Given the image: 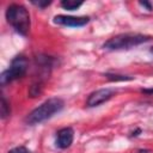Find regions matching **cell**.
<instances>
[{
	"label": "cell",
	"instance_id": "obj_10",
	"mask_svg": "<svg viewBox=\"0 0 153 153\" xmlns=\"http://www.w3.org/2000/svg\"><path fill=\"white\" fill-rule=\"evenodd\" d=\"M104 76H106L108 80L110 81H130L134 80V76H129V75H123V74H116V73H105Z\"/></svg>",
	"mask_w": 153,
	"mask_h": 153
},
{
	"label": "cell",
	"instance_id": "obj_16",
	"mask_svg": "<svg viewBox=\"0 0 153 153\" xmlns=\"http://www.w3.org/2000/svg\"><path fill=\"white\" fill-rule=\"evenodd\" d=\"M141 92L146 94H153V88H141Z\"/></svg>",
	"mask_w": 153,
	"mask_h": 153
},
{
	"label": "cell",
	"instance_id": "obj_1",
	"mask_svg": "<svg viewBox=\"0 0 153 153\" xmlns=\"http://www.w3.org/2000/svg\"><path fill=\"white\" fill-rule=\"evenodd\" d=\"M65 106V102L61 98L54 97L49 98L45 102H43L39 106L35 108L26 117H25V123L29 126H36L39 123H43L51 118L54 115L60 112Z\"/></svg>",
	"mask_w": 153,
	"mask_h": 153
},
{
	"label": "cell",
	"instance_id": "obj_3",
	"mask_svg": "<svg viewBox=\"0 0 153 153\" xmlns=\"http://www.w3.org/2000/svg\"><path fill=\"white\" fill-rule=\"evenodd\" d=\"M152 36L142 35V33H120L111 38H109L104 44L103 48L106 50H129L136 45L152 41Z\"/></svg>",
	"mask_w": 153,
	"mask_h": 153
},
{
	"label": "cell",
	"instance_id": "obj_2",
	"mask_svg": "<svg viewBox=\"0 0 153 153\" xmlns=\"http://www.w3.org/2000/svg\"><path fill=\"white\" fill-rule=\"evenodd\" d=\"M5 17L7 23L14 29V31L22 36H26L30 31L31 20L29 11L19 4H11L6 12Z\"/></svg>",
	"mask_w": 153,
	"mask_h": 153
},
{
	"label": "cell",
	"instance_id": "obj_12",
	"mask_svg": "<svg viewBox=\"0 0 153 153\" xmlns=\"http://www.w3.org/2000/svg\"><path fill=\"white\" fill-rule=\"evenodd\" d=\"M53 1L51 0H31V4L39 7V8H45L48 7Z\"/></svg>",
	"mask_w": 153,
	"mask_h": 153
},
{
	"label": "cell",
	"instance_id": "obj_13",
	"mask_svg": "<svg viewBox=\"0 0 153 153\" xmlns=\"http://www.w3.org/2000/svg\"><path fill=\"white\" fill-rule=\"evenodd\" d=\"M7 153H31V151L27 149L24 146H18V147H14V148L10 149Z\"/></svg>",
	"mask_w": 153,
	"mask_h": 153
},
{
	"label": "cell",
	"instance_id": "obj_18",
	"mask_svg": "<svg viewBox=\"0 0 153 153\" xmlns=\"http://www.w3.org/2000/svg\"><path fill=\"white\" fill-rule=\"evenodd\" d=\"M149 53H151V54H153V47H151V49H149Z\"/></svg>",
	"mask_w": 153,
	"mask_h": 153
},
{
	"label": "cell",
	"instance_id": "obj_7",
	"mask_svg": "<svg viewBox=\"0 0 153 153\" xmlns=\"http://www.w3.org/2000/svg\"><path fill=\"white\" fill-rule=\"evenodd\" d=\"M74 140V130L71 127H65L57 130L56 139H55V146L60 149H66L71 147Z\"/></svg>",
	"mask_w": 153,
	"mask_h": 153
},
{
	"label": "cell",
	"instance_id": "obj_6",
	"mask_svg": "<svg viewBox=\"0 0 153 153\" xmlns=\"http://www.w3.org/2000/svg\"><path fill=\"white\" fill-rule=\"evenodd\" d=\"M53 22L59 25L71 26V27H80L86 25L90 22V17L81 16V17H74V16H65V14H57L54 17Z\"/></svg>",
	"mask_w": 153,
	"mask_h": 153
},
{
	"label": "cell",
	"instance_id": "obj_4",
	"mask_svg": "<svg viewBox=\"0 0 153 153\" xmlns=\"http://www.w3.org/2000/svg\"><path fill=\"white\" fill-rule=\"evenodd\" d=\"M27 68H29V61L24 56V55H17L12 61H11V65L10 67L4 71L0 75V85L1 86H5L17 79H20L23 78L26 72H27Z\"/></svg>",
	"mask_w": 153,
	"mask_h": 153
},
{
	"label": "cell",
	"instance_id": "obj_8",
	"mask_svg": "<svg viewBox=\"0 0 153 153\" xmlns=\"http://www.w3.org/2000/svg\"><path fill=\"white\" fill-rule=\"evenodd\" d=\"M43 87H44V81L39 80V79H35L29 87V92H27L29 97L30 98H37L43 92Z\"/></svg>",
	"mask_w": 153,
	"mask_h": 153
},
{
	"label": "cell",
	"instance_id": "obj_15",
	"mask_svg": "<svg viewBox=\"0 0 153 153\" xmlns=\"http://www.w3.org/2000/svg\"><path fill=\"white\" fill-rule=\"evenodd\" d=\"M141 133H142L141 128H136L135 130H133V131L130 133V137H136V136H139Z\"/></svg>",
	"mask_w": 153,
	"mask_h": 153
},
{
	"label": "cell",
	"instance_id": "obj_14",
	"mask_svg": "<svg viewBox=\"0 0 153 153\" xmlns=\"http://www.w3.org/2000/svg\"><path fill=\"white\" fill-rule=\"evenodd\" d=\"M139 5H141L142 7H146V10L147 11H152V8H153V6H152V4L149 2V1H139Z\"/></svg>",
	"mask_w": 153,
	"mask_h": 153
},
{
	"label": "cell",
	"instance_id": "obj_9",
	"mask_svg": "<svg viewBox=\"0 0 153 153\" xmlns=\"http://www.w3.org/2000/svg\"><path fill=\"white\" fill-rule=\"evenodd\" d=\"M84 4V1H76V0H62L60 2L61 7H63L67 11H75L78 10L81 5Z\"/></svg>",
	"mask_w": 153,
	"mask_h": 153
},
{
	"label": "cell",
	"instance_id": "obj_11",
	"mask_svg": "<svg viewBox=\"0 0 153 153\" xmlns=\"http://www.w3.org/2000/svg\"><path fill=\"white\" fill-rule=\"evenodd\" d=\"M11 115V106L10 103L7 102L6 97L2 94L1 96V118L5 120L6 117H8Z\"/></svg>",
	"mask_w": 153,
	"mask_h": 153
},
{
	"label": "cell",
	"instance_id": "obj_5",
	"mask_svg": "<svg viewBox=\"0 0 153 153\" xmlns=\"http://www.w3.org/2000/svg\"><path fill=\"white\" fill-rule=\"evenodd\" d=\"M115 90L114 88H99L97 91H93L92 93H90L87 100H86V105L88 108H94L98 106L105 102H108L109 99L112 98V96L115 94Z\"/></svg>",
	"mask_w": 153,
	"mask_h": 153
},
{
	"label": "cell",
	"instance_id": "obj_17",
	"mask_svg": "<svg viewBox=\"0 0 153 153\" xmlns=\"http://www.w3.org/2000/svg\"><path fill=\"white\" fill-rule=\"evenodd\" d=\"M137 153H151V149H137Z\"/></svg>",
	"mask_w": 153,
	"mask_h": 153
}]
</instances>
